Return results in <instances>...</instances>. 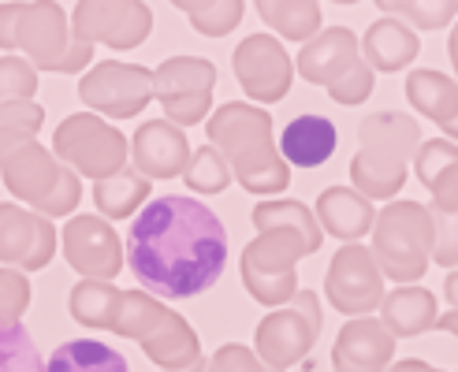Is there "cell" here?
I'll return each instance as SVG.
<instances>
[{"mask_svg":"<svg viewBox=\"0 0 458 372\" xmlns=\"http://www.w3.org/2000/svg\"><path fill=\"white\" fill-rule=\"evenodd\" d=\"M0 49H22L34 72L56 75H75L94 60V45L75 41L72 22L53 0L0 4Z\"/></svg>","mask_w":458,"mask_h":372,"instance_id":"obj_3","label":"cell"},{"mask_svg":"<svg viewBox=\"0 0 458 372\" xmlns=\"http://www.w3.org/2000/svg\"><path fill=\"white\" fill-rule=\"evenodd\" d=\"M428 372H444V368H428Z\"/></svg>","mask_w":458,"mask_h":372,"instance_id":"obj_45","label":"cell"},{"mask_svg":"<svg viewBox=\"0 0 458 372\" xmlns=\"http://www.w3.org/2000/svg\"><path fill=\"white\" fill-rule=\"evenodd\" d=\"M437 328L447 335H458V309H447L444 317H437Z\"/></svg>","mask_w":458,"mask_h":372,"instance_id":"obj_42","label":"cell"},{"mask_svg":"<svg viewBox=\"0 0 458 372\" xmlns=\"http://www.w3.org/2000/svg\"><path fill=\"white\" fill-rule=\"evenodd\" d=\"M444 294H447V301H451V309H458V268H451V272L444 275Z\"/></svg>","mask_w":458,"mask_h":372,"instance_id":"obj_40","label":"cell"},{"mask_svg":"<svg viewBox=\"0 0 458 372\" xmlns=\"http://www.w3.org/2000/svg\"><path fill=\"white\" fill-rule=\"evenodd\" d=\"M0 175H4V186L22 198L27 205L38 208V216H67L72 208H79L82 186L79 175L60 165L53 156V149H45L38 142H22L15 146L4 160H0Z\"/></svg>","mask_w":458,"mask_h":372,"instance_id":"obj_7","label":"cell"},{"mask_svg":"<svg viewBox=\"0 0 458 372\" xmlns=\"http://www.w3.org/2000/svg\"><path fill=\"white\" fill-rule=\"evenodd\" d=\"M447 53H451V67H454V75H458V22H454V30L447 38Z\"/></svg>","mask_w":458,"mask_h":372,"instance_id":"obj_43","label":"cell"},{"mask_svg":"<svg viewBox=\"0 0 458 372\" xmlns=\"http://www.w3.org/2000/svg\"><path fill=\"white\" fill-rule=\"evenodd\" d=\"M146 358L153 365H160L165 372H201L205 368V358H201V342L194 335V328L187 324V317H179L175 309L168 313V320L160 328L139 342Z\"/></svg>","mask_w":458,"mask_h":372,"instance_id":"obj_24","label":"cell"},{"mask_svg":"<svg viewBox=\"0 0 458 372\" xmlns=\"http://www.w3.org/2000/svg\"><path fill=\"white\" fill-rule=\"evenodd\" d=\"M53 156L60 165H72L86 179H108L127 168L131 142L120 127L98 120L94 112H75L53 134Z\"/></svg>","mask_w":458,"mask_h":372,"instance_id":"obj_9","label":"cell"},{"mask_svg":"<svg viewBox=\"0 0 458 372\" xmlns=\"http://www.w3.org/2000/svg\"><path fill=\"white\" fill-rule=\"evenodd\" d=\"M428 368H432V365H428V361H421V358H406V361H395L387 372H428Z\"/></svg>","mask_w":458,"mask_h":372,"instance_id":"obj_41","label":"cell"},{"mask_svg":"<svg viewBox=\"0 0 458 372\" xmlns=\"http://www.w3.org/2000/svg\"><path fill=\"white\" fill-rule=\"evenodd\" d=\"M325 291H328V306L347 313L351 320L354 317H369L373 309H380L384 301V275L373 261L369 246H343L335 258H332V268L325 275Z\"/></svg>","mask_w":458,"mask_h":372,"instance_id":"obj_14","label":"cell"},{"mask_svg":"<svg viewBox=\"0 0 458 372\" xmlns=\"http://www.w3.org/2000/svg\"><path fill=\"white\" fill-rule=\"evenodd\" d=\"M56 253V227L30 208L0 205V265L15 272H38Z\"/></svg>","mask_w":458,"mask_h":372,"instance_id":"obj_17","label":"cell"},{"mask_svg":"<svg viewBox=\"0 0 458 372\" xmlns=\"http://www.w3.org/2000/svg\"><path fill=\"white\" fill-rule=\"evenodd\" d=\"M168 306L160 298L146 294V291H120L116 301V313H112L108 332L120 335V339H134V342H146L160 324L168 320Z\"/></svg>","mask_w":458,"mask_h":372,"instance_id":"obj_26","label":"cell"},{"mask_svg":"<svg viewBox=\"0 0 458 372\" xmlns=\"http://www.w3.org/2000/svg\"><path fill=\"white\" fill-rule=\"evenodd\" d=\"M258 15L284 41H313L320 34L317 0H258Z\"/></svg>","mask_w":458,"mask_h":372,"instance_id":"obj_29","label":"cell"},{"mask_svg":"<svg viewBox=\"0 0 458 372\" xmlns=\"http://www.w3.org/2000/svg\"><path fill=\"white\" fill-rule=\"evenodd\" d=\"M72 34L82 45L101 41L108 49H139L153 34V12L142 0H79Z\"/></svg>","mask_w":458,"mask_h":372,"instance_id":"obj_13","label":"cell"},{"mask_svg":"<svg viewBox=\"0 0 458 372\" xmlns=\"http://www.w3.org/2000/svg\"><path fill=\"white\" fill-rule=\"evenodd\" d=\"M395 339L377 317H354L343 324L332 346L335 372H387L395 361Z\"/></svg>","mask_w":458,"mask_h":372,"instance_id":"obj_19","label":"cell"},{"mask_svg":"<svg viewBox=\"0 0 458 372\" xmlns=\"http://www.w3.org/2000/svg\"><path fill=\"white\" fill-rule=\"evenodd\" d=\"M421 186L432 194V205H425L432 216V261L458 268V156L425 175Z\"/></svg>","mask_w":458,"mask_h":372,"instance_id":"obj_20","label":"cell"},{"mask_svg":"<svg viewBox=\"0 0 458 372\" xmlns=\"http://www.w3.org/2000/svg\"><path fill=\"white\" fill-rule=\"evenodd\" d=\"M384 15L406 22L410 30H444L458 15V0H377Z\"/></svg>","mask_w":458,"mask_h":372,"instance_id":"obj_33","label":"cell"},{"mask_svg":"<svg viewBox=\"0 0 458 372\" xmlns=\"http://www.w3.org/2000/svg\"><path fill=\"white\" fill-rule=\"evenodd\" d=\"M175 8L194 22V30L205 34V38H224L232 34L242 15H246V4L242 0H175Z\"/></svg>","mask_w":458,"mask_h":372,"instance_id":"obj_31","label":"cell"},{"mask_svg":"<svg viewBox=\"0 0 458 372\" xmlns=\"http://www.w3.org/2000/svg\"><path fill=\"white\" fill-rule=\"evenodd\" d=\"M0 372H45L38 342L22 324H0Z\"/></svg>","mask_w":458,"mask_h":372,"instance_id":"obj_35","label":"cell"},{"mask_svg":"<svg viewBox=\"0 0 458 372\" xmlns=\"http://www.w3.org/2000/svg\"><path fill=\"white\" fill-rule=\"evenodd\" d=\"M45 372H131L127 358L101 339H72L56 346L45 361Z\"/></svg>","mask_w":458,"mask_h":372,"instance_id":"obj_27","label":"cell"},{"mask_svg":"<svg viewBox=\"0 0 458 372\" xmlns=\"http://www.w3.org/2000/svg\"><path fill=\"white\" fill-rule=\"evenodd\" d=\"M182 179H187V186L198 194H220V190H227V182H232V168H227V160L205 142V149L191 153V165L182 172Z\"/></svg>","mask_w":458,"mask_h":372,"instance_id":"obj_36","label":"cell"},{"mask_svg":"<svg viewBox=\"0 0 458 372\" xmlns=\"http://www.w3.org/2000/svg\"><path fill=\"white\" fill-rule=\"evenodd\" d=\"M339 146V131L325 115H294L280 134V156L287 168H320L328 165Z\"/></svg>","mask_w":458,"mask_h":372,"instance_id":"obj_22","label":"cell"},{"mask_svg":"<svg viewBox=\"0 0 458 372\" xmlns=\"http://www.w3.org/2000/svg\"><path fill=\"white\" fill-rule=\"evenodd\" d=\"M227 265V231L213 208L165 194L142 205L127 231V268L153 298H198Z\"/></svg>","mask_w":458,"mask_h":372,"instance_id":"obj_1","label":"cell"},{"mask_svg":"<svg viewBox=\"0 0 458 372\" xmlns=\"http://www.w3.org/2000/svg\"><path fill=\"white\" fill-rule=\"evenodd\" d=\"M34 93H38V72L27 63V56H0V105L34 101Z\"/></svg>","mask_w":458,"mask_h":372,"instance_id":"obj_37","label":"cell"},{"mask_svg":"<svg viewBox=\"0 0 458 372\" xmlns=\"http://www.w3.org/2000/svg\"><path fill=\"white\" fill-rule=\"evenodd\" d=\"M79 97L89 112H101L108 120H134L153 97V72L139 63L101 60L82 75Z\"/></svg>","mask_w":458,"mask_h":372,"instance_id":"obj_12","label":"cell"},{"mask_svg":"<svg viewBox=\"0 0 458 372\" xmlns=\"http://www.w3.org/2000/svg\"><path fill=\"white\" fill-rule=\"evenodd\" d=\"M317 227L328 231L332 239H343L347 246H354L358 239H365L373 231L377 208L373 201H365L351 186H328L325 194L317 198Z\"/></svg>","mask_w":458,"mask_h":372,"instance_id":"obj_21","label":"cell"},{"mask_svg":"<svg viewBox=\"0 0 458 372\" xmlns=\"http://www.w3.org/2000/svg\"><path fill=\"white\" fill-rule=\"evenodd\" d=\"M205 372H276V368H268L254 351H246V346L227 342L213 354V361L205 365Z\"/></svg>","mask_w":458,"mask_h":372,"instance_id":"obj_39","label":"cell"},{"mask_svg":"<svg viewBox=\"0 0 458 372\" xmlns=\"http://www.w3.org/2000/svg\"><path fill=\"white\" fill-rule=\"evenodd\" d=\"M437 298L425 287H399L392 294H384L380 301V324L392 339H414L437 328Z\"/></svg>","mask_w":458,"mask_h":372,"instance_id":"obj_25","label":"cell"},{"mask_svg":"<svg viewBox=\"0 0 458 372\" xmlns=\"http://www.w3.org/2000/svg\"><path fill=\"white\" fill-rule=\"evenodd\" d=\"M146 198H149V179H142L134 168H123L94 182V201L101 208V220H127L134 216V208H142Z\"/></svg>","mask_w":458,"mask_h":372,"instance_id":"obj_30","label":"cell"},{"mask_svg":"<svg viewBox=\"0 0 458 372\" xmlns=\"http://www.w3.org/2000/svg\"><path fill=\"white\" fill-rule=\"evenodd\" d=\"M209 146L227 160L232 179L250 194H284L291 186V168L272 138V115L258 105H220L209 115Z\"/></svg>","mask_w":458,"mask_h":372,"instance_id":"obj_2","label":"cell"},{"mask_svg":"<svg viewBox=\"0 0 458 372\" xmlns=\"http://www.w3.org/2000/svg\"><path fill=\"white\" fill-rule=\"evenodd\" d=\"M440 131H444V134H447V142H454V146H458V112H454V115H451V120H447V123H444V127H440Z\"/></svg>","mask_w":458,"mask_h":372,"instance_id":"obj_44","label":"cell"},{"mask_svg":"<svg viewBox=\"0 0 458 372\" xmlns=\"http://www.w3.org/2000/svg\"><path fill=\"white\" fill-rule=\"evenodd\" d=\"M406 101L414 105L425 120L444 127L458 112V82H451L440 72H410L406 79Z\"/></svg>","mask_w":458,"mask_h":372,"instance_id":"obj_28","label":"cell"},{"mask_svg":"<svg viewBox=\"0 0 458 372\" xmlns=\"http://www.w3.org/2000/svg\"><path fill=\"white\" fill-rule=\"evenodd\" d=\"M373 261L380 275L410 287L428 272L432 261V216L418 201H392L373 220Z\"/></svg>","mask_w":458,"mask_h":372,"instance_id":"obj_6","label":"cell"},{"mask_svg":"<svg viewBox=\"0 0 458 372\" xmlns=\"http://www.w3.org/2000/svg\"><path fill=\"white\" fill-rule=\"evenodd\" d=\"M64 258L82 279L108 283L123 268V246L116 227L101 216H72L64 227Z\"/></svg>","mask_w":458,"mask_h":372,"instance_id":"obj_16","label":"cell"},{"mask_svg":"<svg viewBox=\"0 0 458 372\" xmlns=\"http://www.w3.org/2000/svg\"><path fill=\"white\" fill-rule=\"evenodd\" d=\"M418 53H421L418 34L392 15L377 19L361 38V60L369 63V72H384V75L403 72V67L418 60Z\"/></svg>","mask_w":458,"mask_h":372,"instance_id":"obj_23","label":"cell"},{"mask_svg":"<svg viewBox=\"0 0 458 372\" xmlns=\"http://www.w3.org/2000/svg\"><path fill=\"white\" fill-rule=\"evenodd\" d=\"M320 227H268L258 231V239L242 249V283L250 298L261 301L268 309L291 306V298L299 294V279H294V265L299 258L320 249Z\"/></svg>","mask_w":458,"mask_h":372,"instance_id":"obj_5","label":"cell"},{"mask_svg":"<svg viewBox=\"0 0 458 372\" xmlns=\"http://www.w3.org/2000/svg\"><path fill=\"white\" fill-rule=\"evenodd\" d=\"M299 75L313 86H325L328 97L339 105H361L373 93V72L358 53V38L347 27L320 30L299 53Z\"/></svg>","mask_w":458,"mask_h":372,"instance_id":"obj_8","label":"cell"},{"mask_svg":"<svg viewBox=\"0 0 458 372\" xmlns=\"http://www.w3.org/2000/svg\"><path fill=\"white\" fill-rule=\"evenodd\" d=\"M361 149L351 160V179L365 201H392L410 172V160H414L418 146H421V131L418 120H410L406 112H373L369 120L358 131Z\"/></svg>","mask_w":458,"mask_h":372,"instance_id":"obj_4","label":"cell"},{"mask_svg":"<svg viewBox=\"0 0 458 372\" xmlns=\"http://www.w3.org/2000/svg\"><path fill=\"white\" fill-rule=\"evenodd\" d=\"M120 291L112 283H94V279H82V283L72 291L67 306H72V317L82 324V328H101L108 332L112 313H116Z\"/></svg>","mask_w":458,"mask_h":372,"instance_id":"obj_32","label":"cell"},{"mask_svg":"<svg viewBox=\"0 0 458 372\" xmlns=\"http://www.w3.org/2000/svg\"><path fill=\"white\" fill-rule=\"evenodd\" d=\"M30 279L15 268H0V324H19L30 306Z\"/></svg>","mask_w":458,"mask_h":372,"instance_id":"obj_38","label":"cell"},{"mask_svg":"<svg viewBox=\"0 0 458 372\" xmlns=\"http://www.w3.org/2000/svg\"><path fill=\"white\" fill-rule=\"evenodd\" d=\"M216 86L213 60L201 56H172L153 72V97L165 108V120L182 127H194L209 115Z\"/></svg>","mask_w":458,"mask_h":372,"instance_id":"obj_11","label":"cell"},{"mask_svg":"<svg viewBox=\"0 0 458 372\" xmlns=\"http://www.w3.org/2000/svg\"><path fill=\"white\" fill-rule=\"evenodd\" d=\"M320 335V301L313 291H299L291 298V306L284 309H272L261 324H258V358L268 368H291L299 365Z\"/></svg>","mask_w":458,"mask_h":372,"instance_id":"obj_10","label":"cell"},{"mask_svg":"<svg viewBox=\"0 0 458 372\" xmlns=\"http://www.w3.org/2000/svg\"><path fill=\"white\" fill-rule=\"evenodd\" d=\"M131 156H134V172L149 182L153 179H179L191 165V142L175 123L149 120L134 131Z\"/></svg>","mask_w":458,"mask_h":372,"instance_id":"obj_18","label":"cell"},{"mask_svg":"<svg viewBox=\"0 0 458 372\" xmlns=\"http://www.w3.org/2000/svg\"><path fill=\"white\" fill-rule=\"evenodd\" d=\"M41 123H45V112L34 101L0 105V160L22 142H38Z\"/></svg>","mask_w":458,"mask_h":372,"instance_id":"obj_34","label":"cell"},{"mask_svg":"<svg viewBox=\"0 0 458 372\" xmlns=\"http://www.w3.org/2000/svg\"><path fill=\"white\" fill-rule=\"evenodd\" d=\"M235 79L246 89L250 101L261 105H276L287 97V89L294 82V60L287 56V49L268 38V34H250L239 41V49L232 56Z\"/></svg>","mask_w":458,"mask_h":372,"instance_id":"obj_15","label":"cell"}]
</instances>
